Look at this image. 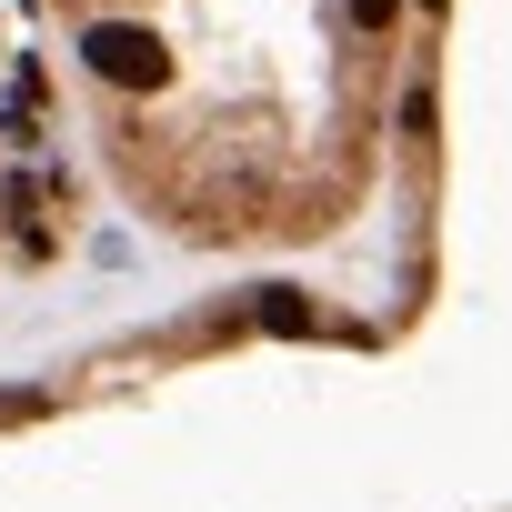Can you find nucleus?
<instances>
[{"mask_svg":"<svg viewBox=\"0 0 512 512\" xmlns=\"http://www.w3.org/2000/svg\"><path fill=\"white\" fill-rule=\"evenodd\" d=\"M91 151L191 241L332 231L382 141L402 0H21Z\"/></svg>","mask_w":512,"mask_h":512,"instance_id":"1","label":"nucleus"}]
</instances>
